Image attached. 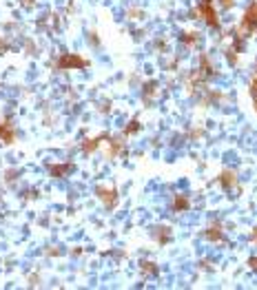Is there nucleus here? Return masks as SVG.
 Listing matches in <instances>:
<instances>
[{"mask_svg": "<svg viewBox=\"0 0 257 290\" xmlns=\"http://www.w3.org/2000/svg\"><path fill=\"white\" fill-rule=\"evenodd\" d=\"M200 16L206 20L211 27H217V16H215V9H213V3L211 0H202L200 3Z\"/></svg>", "mask_w": 257, "mask_h": 290, "instance_id": "obj_1", "label": "nucleus"}, {"mask_svg": "<svg viewBox=\"0 0 257 290\" xmlns=\"http://www.w3.org/2000/svg\"><path fill=\"white\" fill-rule=\"evenodd\" d=\"M87 60L84 58H80V56H64V58H60V62H58V67L60 69H80V67H87Z\"/></svg>", "mask_w": 257, "mask_h": 290, "instance_id": "obj_2", "label": "nucleus"}, {"mask_svg": "<svg viewBox=\"0 0 257 290\" xmlns=\"http://www.w3.org/2000/svg\"><path fill=\"white\" fill-rule=\"evenodd\" d=\"M244 25H248L250 29L257 27V3L248 7V12H246V16H244Z\"/></svg>", "mask_w": 257, "mask_h": 290, "instance_id": "obj_3", "label": "nucleus"}, {"mask_svg": "<svg viewBox=\"0 0 257 290\" xmlns=\"http://www.w3.org/2000/svg\"><path fill=\"white\" fill-rule=\"evenodd\" d=\"M219 182H222V184L226 186V189H233V186L237 184V177H235V173H231V171H226V173H222Z\"/></svg>", "mask_w": 257, "mask_h": 290, "instance_id": "obj_4", "label": "nucleus"}, {"mask_svg": "<svg viewBox=\"0 0 257 290\" xmlns=\"http://www.w3.org/2000/svg\"><path fill=\"white\" fill-rule=\"evenodd\" d=\"M100 197L106 202V204H115V191L113 189H100Z\"/></svg>", "mask_w": 257, "mask_h": 290, "instance_id": "obj_5", "label": "nucleus"}, {"mask_svg": "<svg viewBox=\"0 0 257 290\" xmlns=\"http://www.w3.org/2000/svg\"><path fill=\"white\" fill-rule=\"evenodd\" d=\"M0 137H3L5 142H14V131H12V128H9L7 124L0 126Z\"/></svg>", "mask_w": 257, "mask_h": 290, "instance_id": "obj_6", "label": "nucleus"}, {"mask_svg": "<svg viewBox=\"0 0 257 290\" xmlns=\"http://www.w3.org/2000/svg\"><path fill=\"white\" fill-rule=\"evenodd\" d=\"M71 171V164H64V166H51V173L53 175H67Z\"/></svg>", "mask_w": 257, "mask_h": 290, "instance_id": "obj_7", "label": "nucleus"}, {"mask_svg": "<svg viewBox=\"0 0 257 290\" xmlns=\"http://www.w3.org/2000/svg\"><path fill=\"white\" fill-rule=\"evenodd\" d=\"M206 237H208V239H222V228H219V226H213V228H208Z\"/></svg>", "mask_w": 257, "mask_h": 290, "instance_id": "obj_8", "label": "nucleus"}, {"mask_svg": "<svg viewBox=\"0 0 257 290\" xmlns=\"http://www.w3.org/2000/svg\"><path fill=\"white\" fill-rule=\"evenodd\" d=\"M95 147H98V139H87V144H84V153H91Z\"/></svg>", "mask_w": 257, "mask_h": 290, "instance_id": "obj_9", "label": "nucleus"}, {"mask_svg": "<svg viewBox=\"0 0 257 290\" xmlns=\"http://www.w3.org/2000/svg\"><path fill=\"white\" fill-rule=\"evenodd\" d=\"M175 206H178V208H189V200H186V197H178V200H175Z\"/></svg>", "mask_w": 257, "mask_h": 290, "instance_id": "obj_10", "label": "nucleus"}, {"mask_svg": "<svg viewBox=\"0 0 257 290\" xmlns=\"http://www.w3.org/2000/svg\"><path fill=\"white\" fill-rule=\"evenodd\" d=\"M250 93H253L255 98H257V76H255L253 80H250Z\"/></svg>", "mask_w": 257, "mask_h": 290, "instance_id": "obj_11", "label": "nucleus"}, {"mask_svg": "<svg viewBox=\"0 0 257 290\" xmlns=\"http://www.w3.org/2000/svg\"><path fill=\"white\" fill-rule=\"evenodd\" d=\"M138 128H140V124H138V122H131V126L126 128V133H136Z\"/></svg>", "mask_w": 257, "mask_h": 290, "instance_id": "obj_12", "label": "nucleus"}, {"mask_svg": "<svg viewBox=\"0 0 257 290\" xmlns=\"http://www.w3.org/2000/svg\"><path fill=\"white\" fill-rule=\"evenodd\" d=\"M248 266H250V268H253V270L257 272V257H253V259L248 261Z\"/></svg>", "mask_w": 257, "mask_h": 290, "instance_id": "obj_13", "label": "nucleus"}, {"mask_svg": "<svg viewBox=\"0 0 257 290\" xmlns=\"http://www.w3.org/2000/svg\"><path fill=\"white\" fill-rule=\"evenodd\" d=\"M250 239H253V241H255V244H257V228L253 230V237H250Z\"/></svg>", "mask_w": 257, "mask_h": 290, "instance_id": "obj_14", "label": "nucleus"}]
</instances>
